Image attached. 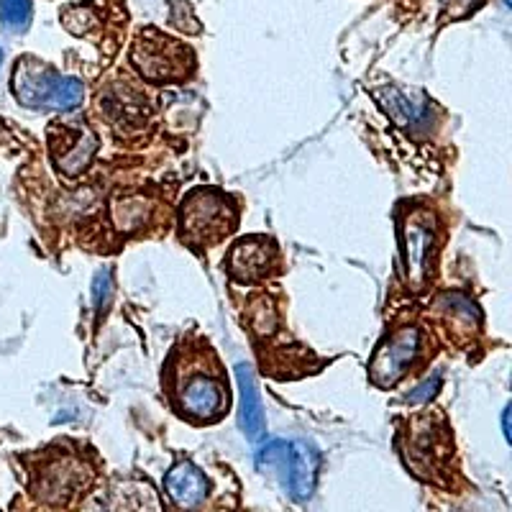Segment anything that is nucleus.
Instances as JSON below:
<instances>
[{
  "label": "nucleus",
  "mask_w": 512,
  "mask_h": 512,
  "mask_svg": "<svg viewBox=\"0 0 512 512\" xmlns=\"http://www.w3.org/2000/svg\"><path fill=\"white\" fill-rule=\"evenodd\" d=\"M436 241V221L425 210H413L402 218V256H405V272L415 290L428 282L431 269V251Z\"/></svg>",
  "instance_id": "39448f33"
},
{
  "label": "nucleus",
  "mask_w": 512,
  "mask_h": 512,
  "mask_svg": "<svg viewBox=\"0 0 512 512\" xmlns=\"http://www.w3.org/2000/svg\"><path fill=\"white\" fill-rule=\"evenodd\" d=\"M236 382H239L241 392V431L246 433L251 443L264 441V408L262 397L256 390L254 369L249 364H236Z\"/></svg>",
  "instance_id": "f8f14e48"
},
{
  "label": "nucleus",
  "mask_w": 512,
  "mask_h": 512,
  "mask_svg": "<svg viewBox=\"0 0 512 512\" xmlns=\"http://www.w3.org/2000/svg\"><path fill=\"white\" fill-rule=\"evenodd\" d=\"M507 415H510V410H505V415H502V431H505L507 443H510V428H507Z\"/></svg>",
  "instance_id": "a211bd4d"
},
{
  "label": "nucleus",
  "mask_w": 512,
  "mask_h": 512,
  "mask_svg": "<svg viewBox=\"0 0 512 512\" xmlns=\"http://www.w3.org/2000/svg\"><path fill=\"white\" fill-rule=\"evenodd\" d=\"M256 464H259V469H264V466H282L287 472L290 495L295 497L297 502L310 500L315 482H318L320 469V456L310 443L269 441L267 446L256 454Z\"/></svg>",
  "instance_id": "20e7f679"
},
{
  "label": "nucleus",
  "mask_w": 512,
  "mask_h": 512,
  "mask_svg": "<svg viewBox=\"0 0 512 512\" xmlns=\"http://www.w3.org/2000/svg\"><path fill=\"white\" fill-rule=\"evenodd\" d=\"M277 259V249L269 239H244L233 246L231 259H228V272L236 280L254 282L262 280L272 272V264Z\"/></svg>",
  "instance_id": "9d476101"
},
{
  "label": "nucleus",
  "mask_w": 512,
  "mask_h": 512,
  "mask_svg": "<svg viewBox=\"0 0 512 512\" xmlns=\"http://www.w3.org/2000/svg\"><path fill=\"white\" fill-rule=\"evenodd\" d=\"M13 93L26 108H49V111H72L85 98L82 82L62 77L34 57H24L13 72Z\"/></svg>",
  "instance_id": "f257e3e1"
},
{
  "label": "nucleus",
  "mask_w": 512,
  "mask_h": 512,
  "mask_svg": "<svg viewBox=\"0 0 512 512\" xmlns=\"http://www.w3.org/2000/svg\"><path fill=\"white\" fill-rule=\"evenodd\" d=\"M164 487L180 507H200L208 497V479L187 461L169 469V474L164 477Z\"/></svg>",
  "instance_id": "ddd939ff"
},
{
  "label": "nucleus",
  "mask_w": 512,
  "mask_h": 512,
  "mask_svg": "<svg viewBox=\"0 0 512 512\" xmlns=\"http://www.w3.org/2000/svg\"><path fill=\"white\" fill-rule=\"evenodd\" d=\"M111 292H113L111 269H103V272H98V277H95V282H93L95 308L103 310V305H108V300H111Z\"/></svg>",
  "instance_id": "2eb2a0df"
},
{
  "label": "nucleus",
  "mask_w": 512,
  "mask_h": 512,
  "mask_svg": "<svg viewBox=\"0 0 512 512\" xmlns=\"http://www.w3.org/2000/svg\"><path fill=\"white\" fill-rule=\"evenodd\" d=\"M177 400L182 405V413L203 423H213L228 410V390L221 377H213L208 372L187 374L180 384Z\"/></svg>",
  "instance_id": "0eeeda50"
},
{
  "label": "nucleus",
  "mask_w": 512,
  "mask_h": 512,
  "mask_svg": "<svg viewBox=\"0 0 512 512\" xmlns=\"http://www.w3.org/2000/svg\"><path fill=\"white\" fill-rule=\"evenodd\" d=\"M438 390H441V374H433L431 379H425L420 387H415L413 392H408L405 395V402H425V400H433V397L438 395Z\"/></svg>",
  "instance_id": "dca6fc26"
},
{
  "label": "nucleus",
  "mask_w": 512,
  "mask_h": 512,
  "mask_svg": "<svg viewBox=\"0 0 512 512\" xmlns=\"http://www.w3.org/2000/svg\"><path fill=\"white\" fill-rule=\"evenodd\" d=\"M420 338L423 336H420L418 328L408 326L379 346L372 364H369V377L377 387H392V384L400 382L402 374L408 372L413 359L418 356Z\"/></svg>",
  "instance_id": "423d86ee"
},
{
  "label": "nucleus",
  "mask_w": 512,
  "mask_h": 512,
  "mask_svg": "<svg viewBox=\"0 0 512 512\" xmlns=\"http://www.w3.org/2000/svg\"><path fill=\"white\" fill-rule=\"evenodd\" d=\"M98 149V136L88 126H62V134L52 136V157L57 169L67 177H80L90 167Z\"/></svg>",
  "instance_id": "6e6552de"
},
{
  "label": "nucleus",
  "mask_w": 512,
  "mask_h": 512,
  "mask_svg": "<svg viewBox=\"0 0 512 512\" xmlns=\"http://www.w3.org/2000/svg\"><path fill=\"white\" fill-rule=\"evenodd\" d=\"M88 479V469L77 459H54L41 474V497L52 500L54 505H64L77 495Z\"/></svg>",
  "instance_id": "9b49d317"
},
{
  "label": "nucleus",
  "mask_w": 512,
  "mask_h": 512,
  "mask_svg": "<svg viewBox=\"0 0 512 512\" xmlns=\"http://www.w3.org/2000/svg\"><path fill=\"white\" fill-rule=\"evenodd\" d=\"M182 239L195 249L221 244L226 233L236 228V208L231 198L218 190H192L182 203Z\"/></svg>",
  "instance_id": "f03ea898"
},
{
  "label": "nucleus",
  "mask_w": 512,
  "mask_h": 512,
  "mask_svg": "<svg viewBox=\"0 0 512 512\" xmlns=\"http://www.w3.org/2000/svg\"><path fill=\"white\" fill-rule=\"evenodd\" d=\"M387 116L400 126L410 128V131H420L431 121L433 105L425 98L420 90H397V88H382L374 93Z\"/></svg>",
  "instance_id": "1a4fd4ad"
},
{
  "label": "nucleus",
  "mask_w": 512,
  "mask_h": 512,
  "mask_svg": "<svg viewBox=\"0 0 512 512\" xmlns=\"http://www.w3.org/2000/svg\"><path fill=\"white\" fill-rule=\"evenodd\" d=\"M0 64H3V49H0Z\"/></svg>",
  "instance_id": "6ab92c4d"
},
{
  "label": "nucleus",
  "mask_w": 512,
  "mask_h": 512,
  "mask_svg": "<svg viewBox=\"0 0 512 512\" xmlns=\"http://www.w3.org/2000/svg\"><path fill=\"white\" fill-rule=\"evenodd\" d=\"M484 0H451V8H454V16H466V13H474Z\"/></svg>",
  "instance_id": "f3484780"
},
{
  "label": "nucleus",
  "mask_w": 512,
  "mask_h": 512,
  "mask_svg": "<svg viewBox=\"0 0 512 512\" xmlns=\"http://www.w3.org/2000/svg\"><path fill=\"white\" fill-rule=\"evenodd\" d=\"M136 70L152 82H182L195 70L192 49L159 29H144L131 52Z\"/></svg>",
  "instance_id": "7ed1b4c3"
},
{
  "label": "nucleus",
  "mask_w": 512,
  "mask_h": 512,
  "mask_svg": "<svg viewBox=\"0 0 512 512\" xmlns=\"http://www.w3.org/2000/svg\"><path fill=\"white\" fill-rule=\"evenodd\" d=\"M0 18L6 29L26 31L31 24V0H0Z\"/></svg>",
  "instance_id": "4468645a"
}]
</instances>
